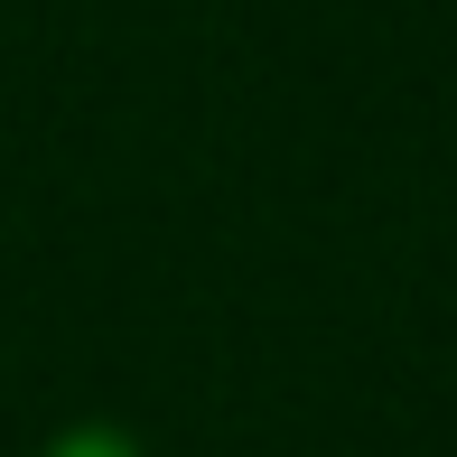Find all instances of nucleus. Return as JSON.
<instances>
[{
    "label": "nucleus",
    "mask_w": 457,
    "mask_h": 457,
    "mask_svg": "<svg viewBox=\"0 0 457 457\" xmlns=\"http://www.w3.org/2000/svg\"><path fill=\"white\" fill-rule=\"evenodd\" d=\"M37 457H150V448H140L121 420H66V429H56V439L37 448Z\"/></svg>",
    "instance_id": "1"
}]
</instances>
